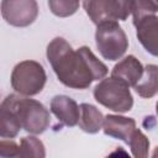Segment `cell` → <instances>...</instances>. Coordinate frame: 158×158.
<instances>
[{
	"label": "cell",
	"instance_id": "1",
	"mask_svg": "<svg viewBox=\"0 0 158 158\" xmlns=\"http://www.w3.org/2000/svg\"><path fill=\"white\" fill-rule=\"evenodd\" d=\"M46 56L58 80L72 89H88L109 72L89 47L81 46L74 51L63 37H56L48 43Z\"/></svg>",
	"mask_w": 158,
	"mask_h": 158
},
{
	"label": "cell",
	"instance_id": "2",
	"mask_svg": "<svg viewBox=\"0 0 158 158\" xmlns=\"http://www.w3.org/2000/svg\"><path fill=\"white\" fill-rule=\"evenodd\" d=\"M1 105L14 112L21 127L28 133L41 135L49 126V111L42 102L35 99L10 94L2 100Z\"/></svg>",
	"mask_w": 158,
	"mask_h": 158
},
{
	"label": "cell",
	"instance_id": "3",
	"mask_svg": "<svg viewBox=\"0 0 158 158\" xmlns=\"http://www.w3.org/2000/svg\"><path fill=\"white\" fill-rule=\"evenodd\" d=\"M94 99L102 106L115 112H127L133 106V96L130 86L114 77L104 78L95 85L93 91Z\"/></svg>",
	"mask_w": 158,
	"mask_h": 158
},
{
	"label": "cell",
	"instance_id": "4",
	"mask_svg": "<svg viewBox=\"0 0 158 158\" xmlns=\"http://www.w3.org/2000/svg\"><path fill=\"white\" fill-rule=\"evenodd\" d=\"M47 81L44 68L36 60H22L17 63L11 73L12 89L25 96L40 94Z\"/></svg>",
	"mask_w": 158,
	"mask_h": 158
},
{
	"label": "cell",
	"instance_id": "5",
	"mask_svg": "<svg viewBox=\"0 0 158 158\" xmlns=\"http://www.w3.org/2000/svg\"><path fill=\"white\" fill-rule=\"evenodd\" d=\"M95 43L99 53L106 60L120 59L128 48V38L117 21H106L98 25Z\"/></svg>",
	"mask_w": 158,
	"mask_h": 158
},
{
	"label": "cell",
	"instance_id": "6",
	"mask_svg": "<svg viewBox=\"0 0 158 158\" xmlns=\"http://www.w3.org/2000/svg\"><path fill=\"white\" fill-rule=\"evenodd\" d=\"M135 0H83V7L96 26L106 21H126Z\"/></svg>",
	"mask_w": 158,
	"mask_h": 158
},
{
	"label": "cell",
	"instance_id": "7",
	"mask_svg": "<svg viewBox=\"0 0 158 158\" xmlns=\"http://www.w3.org/2000/svg\"><path fill=\"white\" fill-rule=\"evenodd\" d=\"M1 15L11 26L27 27L38 16V4L36 0H2Z\"/></svg>",
	"mask_w": 158,
	"mask_h": 158
},
{
	"label": "cell",
	"instance_id": "8",
	"mask_svg": "<svg viewBox=\"0 0 158 158\" xmlns=\"http://www.w3.org/2000/svg\"><path fill=\"white\" fill-rule=\"evenodd\" d=\"M51 112L60 122V126L74 127L79 122L80 106L67 95H56L51 100Z\"/></svg>",
	"mask_w": 158,
	"mask_h": 158
},
{
	"label": "cell",
	"instance_id": "9",
	"mask_svg": "<svg viewBox=\"0 0 158 158\" xmlns=\"http://www.w3.org/2000/svg\"><path fill=\"white\" fill-rule=\"evenodd\" d=\"M136 36L143 48L152 56L158 57V16L148 15L135 23Z\"/></svg>",
	"mask_w": 158,
	"mask_h": 158
},
{
	"label": "cell",
	"instance_id": "10",
	"mask_svg": "<svg viewBox=\"0 0 158 158\" xmlns=\"http://www.w3.org/2000/svg\"><path fill=\"white\" fill-rule=\"evenodd\" d=\"M102 130L106 136L123 141L128 144L132 132L136 130V121L132 117L120 115H106L102 123Z\"/></svg>",
	"mask_w": 158,
	"mask_h": 158
},
{
	"label": "cell",
	"instance_id": "11",
	"mask_svg": "<svg viewBox=\"0 0 158 158\" xmlns=\"http://www.w3.org/2000/svg\"><path fill=\"white\" fill-rule=\"evenodd\" d=\"M143 70L142 63L135 56L130 54L115 64L111 70V77L125 81L128 86H135L142 78Z\"/></svg>",
	"mask_w": 158,
	"mask_h": 158
},
{
	"label": "cell",
	"instance_id": "12",
	"mask_svg": "<svg viewBox=\"0 0 158 158\" xmlns=\"http://www.w3.org/2000/svg\"><path fill=\"white\" fill-rule=\"evenodd\" d=\"M105 116L102 112L91 104L83 102L80 104V117H79V128L84 132L94 135L101 130Z\"/></svg>",
	"mask_w": 158,
	"mask_h": 158
},
{
	"label": "cell",
	"instance_id": "13",
	"mask_svg": "<svg viewBox=\"0 0 158 158\" xmlns=\"http://www.w3.org/2000/svg\"><path fill=\"white\" fill-rule=\"evenodd\" d=\"M133 88L135 91L144 99L153 98L156 94H158V65L147 64L144 67L142 78Z\"/></svg>",
	"mask_w": 158,
	"mask_h": 158
},
{
	"label": "cell",
	"instance_id": "14",
	"mask_svg": "<svg viewBox=\"0 0 158 158\" xmlns=\"http://www.w3.org/2000/svg\"><path fill=\"white\" fill-rule=\"evenodd\" d=\"M21 125L14 112L6 106H0V136L1 138H14L19 135Z\"/></svg>",
	"mask_w": 158,
	"mask_h": 158
},
{
	"label": "cell",
	"instance_id": "15",
	"mask_svg": "<svg viewBox=\"0 0 158 158\" xmlns=\"http://www.w3.org/2000/svg\"><path fill=\"white\" fill-rule=\"evenodd\" d=\"M19 146L20 147H19L17 157H36V158L46 157V149L43 142L35 136L21 138Z\"/></svg>",
	"mask_w": 158,
	"mask_h": 158
},
{
	"label": "cell",
	"instance_id": "16",
	"mask_svg": "<svg viewBox=\"0 0 158 158\" xmlns=\"http://www.w3.org/2000/svg\"><path fill=\"white\" fill-rule=\"evenodd\" d=\"M128 146L131 148V153H132L133 157H136V158H144V157L148 156L149 141H148L147 136L139 128H136L132 132L131 138L128 141Z\"/></svg>",
	"mask_w": 158,
	"mask_h": 158
},
{
	"label": "cell",
	"instance_id": "17",
	"mask_svg": "<svg viewBox=\"0 0 158 158\" xmlns=\"http://www.w3.org/2000/svg\"><path fill=\"white\" fill-rule=\"evenodd\" d=\"M80 5V0H48L51 12L58 17H69L74 15Z\"/></svg>",
	"mask_w": 158,
	"mask_h": 158
},
{
	"label": "cell",
	"instance_id": "18",
	"mask_svg": "<svg viewBox=\"0 0 158 158\" xmlns=\"http://www.w3.org/2000/svg\"><path fill=\"white\" fill-rule=\"evenodd\" d=\"M156 12H158V5L152 0H135L132 9L133 25L148 15H156Z\"/></svg>",
	"mask_w": 158,
	"mask_h": 158
},
{
	"label": "cell",
	"instance_id": "19",
	"mask_svg": "<svg viewBox=\"0 0 158 158\" xmlns=\"http://www.w3.org/2000/svg\"><path fill=\"white\" fill-rule=\"evenodd\" d=\"M19 144L11 139L6 141L5 138L1 139L0 142V156L2 158H11V157H17L19 156Z\"/></svg>",
	"mask_w": 158,
	"mask_h": 158
},
{
	"label": "cell",
	"instance_id": "20",
	"mask_svg": "<svg viewBox=\"0 0 158 158\" xmlns=\"http://www.w3.org/2000/svg\"><path fill=\"white\" fill-rule=\"evenodd\" d=\"M156 112H157V115H158V101H157V104H156Z\"/></svg>",
	"mask_w": 158,
	"mask_h": 158
},
{
	"label": "cell",
	"instance_id": "21",
	"mask_svg": "<svg viewBox=\"0 0 158 158\" xmlns=\"http://www.w3.org/2000/svg\"><path fill=\"white\" fill-rule=\"evenodd\" d=\"M152 1H153V2L156 4V5H158V0H152Z\"/></svg>",
	"mask_w": 158,
	"mask_h": 158
}]
</instances>
